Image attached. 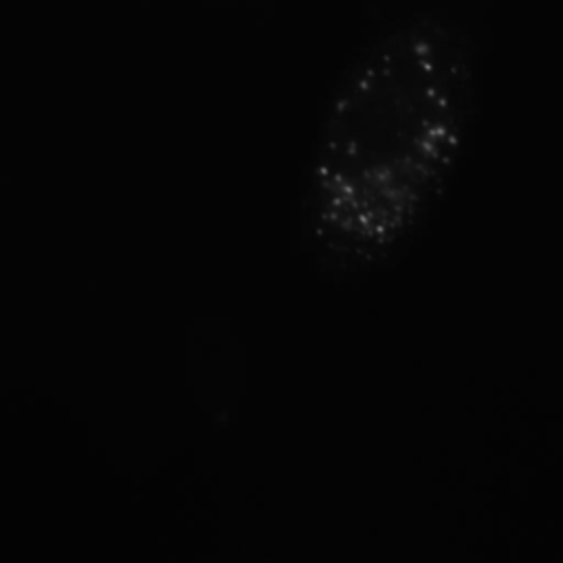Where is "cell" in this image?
<instances>
[{
  "instance_id": "1",
  "label": "cell",
  "mask_w": 563,
  "mask_h": 563,
  "mask_svg": "<svg viewBox=\"0 0 563 563\" xmlns=\"http://www.w3.org/2000/svg\"><path fill=\"white\" fill-rule=\"evenodd\" d=\"M475 86L464 31L431 11L356 53L325 101L306 169L303 222L319 255L363 268L416 235L466 152Z\"/></svg>"
}]
</instances>
